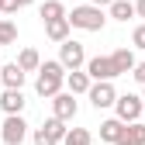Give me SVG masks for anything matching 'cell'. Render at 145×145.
Segmentation results:
<instances>
[{
  "label": "cell",
  "instance_id": "cell-1",
  "mask_svg": "<svg viewBox=\"0 0 145 145\" xmlns=\"http://www.w3.org/2000/svg\"><path fill=\"white\" fill-rule=\"evenodd\" d=\"M62 86H66V66L59 59H45L38 66V76H35V93L48 100V97H56Z\"/></svg>",
  "mask_w": 145,
  "mask_h": 145
},
{
  "label": "cell",
  "instance_id": "cell-2",
  "mask_svg": "<svg viewBox=\"0 0 145 145\" xmlns=\"http://www.w3.org/2000/svg\"><path fill=\"white\" fill-rule=\"evenodd\" d=\"M66 21H69V28H80V31H104L107 14H104V7L80 4V7H72V14H66Z\"/></svg>",
  "mask_w": 145,
  "mask_h": 145
},
{
  "label": "cell",
  "instance_id": "cell-3",
  "mask_svg": "<svg viewBox=\"0 0 145 145\" xmlns=\"http://www.w3.org/2000/svg\"><path fill=\"white\" fill-rule=\"evenodd\" d=\"M86 97H90V104H93L97 111H107V107H114L118 90H114L111 80H93V83H90V90H86Z\"/></svg>",
  "mask_w": 145,
  "mask_h": 145
},
{
  "label": "cell",
  "instance_id": "cell-4",
  "mask_svg": "<svg viewBox=\"0 0 145 145\" xmlns=\"http://www.w3.org/2000/svg\"><path fill=\"white\" fill-rule=\"evenodd\" d=\"M114 118H121L124 124L128 121H138L142 118V111H145V104H142V97L138 93H124V97H114Z\"/></svg>",
  "mask_w": 145,
  "mask_h": 145
},
{
  "label": "cell",
  "instance_id": "cell-5",
  "mask_svg": "<svg viewBox=\"0 0 145 145\" xmlns=\"http://www.w3.org/2000/svg\"><path fill=\"white\" fill-rule=\"evenodd\" d=\"M0 138H4V145H21L28 138V121L21 114H7L4 128H0Z\"/></svg>",
  "mask_w": 145,
  "mask_h": 145
},
{
  "label": "cell",
  "instance_id": "cell-6",
  "mask_svg": "<svg viewBox=\"0 0 145 145\" xmlns=\"http://www.w3.org/2000/svg\"><path fill=\"white\" fill-rule=\"evenodd\" d=\"M59 62H62L66 69H83V62H86V48H83L80 42H72V38L59 42Z\"/></svg>",
  "mask_w": 145,
  "mask_h": 145
},
{
  "label": "cell",
  "instance_id": "cell-7",
  "mask_svg": "<svg viewBox=\"0 0 145 145\" xmlns=\"http://www.w3.org/2000/svg\"><path fill=\"white\" fill-rule=\"evenodd\" d=\"M48 100H52V114H56L59 121H72V118H76V111H80L76 93H62V90H59V93L48 97Z\"/></svg>",
  "mask_w": 145,
  "mask_h": 145
},
{
  "label": "cell",
  "instance_id": "cell-8",
  "mask_svg": "<svg viewBox=\"0 0 145 145\" xmlns=\"http://www.w3.org/2000/svg\"><path fill=\"white\" fill-rule=\"evenodd\" d=\"M86 76L90 80H114V66H111V56H93L83 62Z\"/></svg>",
  "mask_w": 145,
  "mask_h": 145
},
{
  "label": "cell",
  "instance_id": "cell-9",
  "mask_svg": "<svg viewBox=\"0 0 145 145\" xmlns=\"http://www.w3.org/2000/svg\"><path fill=\"white\" fill-rule=\"evenodd\" d=\"M24 104H28V100H24L21 90H10V86L0 90V111H4V114H21Z\"/></svg>",
  "mask_w": 145,
  "mask_h": 145
},
{
  "label": "cell",
  "instance_id": "cell-10",
  "mask_svg": "<svg viewBox=\"0 0 145 145\" xmlns=\"http://www.w3.org/2000/svg\"><path fill=\"white\" fill-rule=\"evenodd\" d=\"M118 145H145V121L142 118L138 121H128L124 131H121V138H118Z\"/></svg>",
  "mask_w": 145,
  "mask_h": 145
},
{
  "label": "cell",
  "instance_id": "cell-11",
  "mask_svg": "<svg viewBox=\"0 0 145 145\" xmlns=\"http://www.w3.org/2000/svg\"><path fill=\"white\" fill-rule=\"evenodd\" d=\"M111 66H114V76H128L131 66H135V52L131 48H114L111 52Z\"/></svg>",
  "mask_w": 145,
  "mask_h": 145
},
{
  "label": "cell",
  "instance_id": "cell-12",
  "mask_svg": "<svg viewBox=\"0 0 145 145\" xmlns=\"http://www.w3.org/2000/svg\"><path fill=\"white\" fill-rule=\"evenodd\" d=\"M0 80H4V86H10V90H21L24 80H28V72L17 66V62H7L4 69H0Z\"/></svg>",
  "mask_w": 145,
  "mask_h": 145
},
{
  "label": "cell",
  "instance_id": "cell-13",
  "mask_svg": "<svg viewBox=\"0 0 145 145\" xmlns=\"http://www.w3.org/2000/svg\"><path fill=\"white\" fill-rule=\"evenodd\" d=\"M90 83H93V80L86 76V69H66V86H69V93H86Z\"/></svg>",
  "mask_w": 145,
  "mask_h": 145
},
{
  "label": "cell",
  "instance_id": "cell-14",
  "mask_svg": "<svg viewBox=\"0 0 145 145\" xmlns=\"http://www.w3.org/2000/svg\"><path fill=\"white\" fill-rule=\"evenodd\" d=\"M45 24V38L48 42H66L69 38V21L66 17H52V21H42Z\"/></svg>",
  "mask_w": 145,
  "mask_h": 145
},
{
  "label": "cell",
  "instance_id": "cell-15",
  "mask_svg": "<svg viewBox=\"0 0 145 145\" xmlns=\"http://www.w3.org/2000/svg\"><path fill=\"white\" fill-rule=\"evenodd\" d=\"M121 131H124V121H121V118H107V121H100V142L118 145Z\"/></svg>",
  "mask_w": 145,
  "mask_h": 145
},
{
  "label": "cell",
  "instance_id": "cell-16",
  "mask_svg": "<svg viewBox=\"0 0 145 145\" xmlns=\"http://www.w3.org/2000/svg\"><path fill=\"white\" fill-rule=\"evenodd\" d=\"M107 17L111 21H128V17H135V4L131 0H111L107 4Z\"/></svg>",
  "mask_w": 145,
  "mask_h": 145
},
{
  "label": "cell",
  "instance_id": "cell-17",
  "mask_svg": "<svg viewBox=\"0 0 145 145\" xmlns=\"http://www.w3.org/2000/svg\"><path fill=\"white\" fill-rule=\"evenodd\" d=\"M17 66H21L24 72H38V66H42V56H38V48H21V56H17Z\"/></svg>",
  "mask_w": 145,
  "mask_h": 145
},
{
  "label": "cell",
  "instance_id": "cell-18",
  "mask_svg": "<svg viewBox=\"0 0 145 145\" xmlns=\"http://www.w3.org/2000/svg\"><path fill=\"white\" fill-rule=\"evenodd\" d=\"M38 17H42V21H52V17H66V4H62V0H45V4L38 7Z\"/></svg>",
  "mask_w": 145,
  "mask_h": 145
},
{
  "label": "cell",
  "instance_id": "cell-19",
  "mask_svg": "<svg viewBox=\"0 0 145 145\" xmlns=\"http://www.w3.org/2000/svg\"><path fill=\"white\" fill-rule=\"evenodd\" d=\"M62 145H93V135H90L86 128H69L62 135Z\"/></svg>",
  "mask_w": 145,
  "mask_h": 145
},
{
  "label": "cell",
  "instance_id": "cell-20",
  "mask_svg": "<svg viewBox=\"0 0 145 145\" xmlns=\"http://www.w3.org/2000/svg\"><path fill=\"white\" fill-rule=\"evenodd\" d=\"M42 131H45V135H48V138H56V142H62V135H66V131H69V128H66V121H59V118H56V114H52V118H48V121H45V124H42Z\"/></svg>",
  "mask_w": 145,
  "mask_h": 145
},
{
  "label": "cell",
  "instance_id": "cell-21",
  "mask_svg": "<svg viewBox=\"0 0 145 145\" xmlns=\"http://www.w3.org/2000/svg\"><path fill=\"white\" fill-rule=\"evenodd\" d=\"M17 42V28H14V21H7L4 14H0V45H14Z\"/></svg>",
  "mask_w": 145,
  "mask_h": 145
},
{
  "label": "cell",
  "instance_id": "cell-22",
  "mask_svg": "<svg viewBox=\"0 0 145 145\" xmlns=\"http://www.w3.org/2000/svg\"><path fill=\"white\" fill-rule=\"evenodd\" d=\"M131 45H135V48H142V52H145V24H138V28H135V31H131Z\"/></svg>",
  "mask_w": 145,
  "mask_h": 145
},
{
  "label": "cell",
  "instance_id": "cell-23",
  "mask_svg": "<svg viewBox=\"0 0 145 145\" xmlns=\"http://www.w3.org/2000/svg\"><path fill=\"white\" fill-rule=\"evenodd\" d=\"M17 10H21L17 0H0V14H4V17H10V14H17Z\"/></svg>",
  "mask_w": 145,
  "mask_h": 145
},
{
  "label": "cell",
  "instance_id": "cell-24",
  "mask_svg": "<svg viewBox=\"0 0 145 145\" xmlns=\"http://www.w3.org/2000/svg\"><path fill=\"white\" fill-rule=\"evenodd\" d=\"M35 145H62V142H56V138H48L42 128H35Z\"/></svg>",
  "mask_w": 145,
  "mask_h": 145
},
{
  "label": "cell",
  "instance_id": "cell-25",
  "mask_svg": "<svg viewBox=\"0 0 145 145\" xmlns=\"http://www.w3.org/2000/svg\"><path fill=\"white\" fill-rule=\"evenodd\" d=\"M131 76H135V83H138V86L145 83V62H135V66H131Z\"/></svg>",
  "mask_w": 145,
  "mask_h": 145
},
{
  "label": "cell",
  "instance_id": "cell-26",
  "mask_svg": "<svg viewBox=\"0 0 145 145\" xmlns=\"http://www.w3.org/2000/svg\"><path fill=\"white\" fill-rule=\"evenodd\" d=\"M135 14H138V17H145V0H135Z\"/></svg>",
  "mask_w": 145,
  "mask_h": 145
},
{
  "label": "cell",
  "instance_id": "cell-27",
  "mask_svg": "<svg viewBox=\"0 0 145 145\" xmlns=\"http://www.w3.org/2000/svg\"><path fill=\"white\" fill-rule=\"evenodd\" d=\"M90 4H93V7H107V4H111V0H90Z\"/></svg>",
  "mask_w": 145,
  "mask_h": 145
},
{
  "label": "cell",
  "instance_id": "cell-28",
  "mask_svg": "<svg viewBox=\"0 0 145 145\" xmlns=\"http://www.w3.org/2000/svg\"><path fill=\"white\" fill-rule=\"evenodd\" d=\"M17 4H21V7H28V4H35V0H17Z\"/></svg>",
  "mask_w": 145,
  "mask_h": 145
},
{
  "label": "cell",
  "instance_id": "cell-29",
  "mask_svg": "<svg viewBox=\"0 0 145 145\" xmlns=\"http://www.w3.org/2000/svg\"><path fill=\"white\" fill-rule=\"evenodd\" d=\"M138 97H142V100H145V83H142V93H138Z\"/></svg>",
  "mask_w": 145,
  "mask_h": 145
},
{
  "label": "cell",
  "instance_id": "cell-30",
  "mask_svg": "<svg viewBox=\"0 0 145 145\" xmlns=\"http://www.w3.org/2000/svg\"><path fill=\"white\" fill-rule=\"evenodd\" d=\"M0 90H4V80H0Z\"/></svg>",
  "mask_w": 145,
  "mask_h": 145
},
{
  "label": "cell",
  "instance_id": "cell-31",
  "mask_svg": "<svg viewBox=\"0 0 145 145\" xmlns=\"http://www.w3.org/2000/svg\"><path fill=\"white\" fill-rule=\"evenodd\" d=\"M142 118H145V111H142Z\"/></svg>",
  "mask_w": 145,
  "mask_h": 145
}]
</instances>
